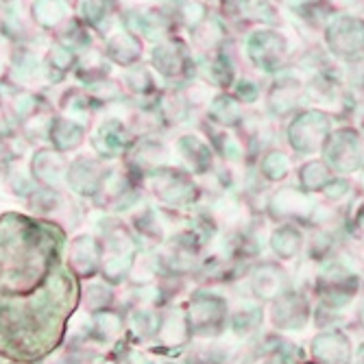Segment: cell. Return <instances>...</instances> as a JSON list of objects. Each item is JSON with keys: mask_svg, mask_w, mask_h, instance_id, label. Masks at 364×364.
Returning <instances> with one entry per match:
<instances>
[{"mask_svg": "<svg viewBox=\"0 0 364 364\" xmlns=\"http://www.w3.org/2000/svg\"><path fill=\"white\" fill-rule=\"evenodd\" d=\"M299 83H296L294 79H282L275 83V87L271 90V109L275 114H288L296 98H299Z\"/></svg>", "mask_w": 364, "mask_h": 364, "instance_id": "cell-9", "label": "cell"}, {"mask_svg": "<svg viewBox=\"0 0 364 364\" xmlns=\"http://www.w3.org/2000/svg\"><path fill=\"white\" fill-rule=\"evenodd\" d=\"M327 44L343 59L364 57V20L355 16H338L327 26Z\"/></svg>", "mask_w": 364, "mask_h": 364, "instance_id": "cell-2", "label": "cell"}, {"mask_svg": "<svg viewBox=\"0 0 364 364\" xmlns=\"http://www.w3.org/2000/svg\"><path fill=\"white\" fill-rule=\"evenodd\" d=\"M321 0H288V5L294 7V9H299V11H308L310 7L318 5Z\"/></svg>", "mask_w": 364, "mask_h": 364, "instance_id": "cell-17", "label": "cell"}, {"mask_svg": "<svg viewBox=\"0 0 364 364\" xmlns=\"http://www.w3.org/2000/svg\"><path fill=\"white\" fill-rule=\"evenodd\" d=\"M312 358L318 364H347L351 360L349 338L338 329L318 334L312 341Z\"/></svg>", "mask_w": 364, "mask_h": 364, "instance_id": "cell-5", "label": "cell"}, {"mask_svg": "<svg viewBox=\"0 0 364 364\" xmlns=\"http://www.w3.org/2000/svg\"><path fill=\"white\" fill-rule=\"evenodd\" d=\"M238 94L245 98V101H255V96H257V87L253 85V83H249V81H242L240 83V87H238Z\"/></svg>", "mask_w": 364, "mask_h": 364, "instance_id": "cell-16", "label": "cell"}, {"mask_svg": "<svg viewBox=\"0 0 364 364\" xmlns=\"http://www.w3.org/2000/svg\"><path fill=\"white\" fill-rule=\"evenodd\" d=\"M223 301L220 299H196L194 301V310H192V318L201 325V327H210V323H223Z\"/></svg>", "mask_w": 364, "mask_h": 364, "instance_id": "cell-11", "label": "cell"}, {"mask_svg": "<svg viewBox=\"0 0 364 364\" xmlns=\"http://www.w3.org/2000/svg\"><path fill=\"white\" fill-rule=\"evenodd\" d=\"M286 55V40L275 31H259L253 33L249 40V57L262 70L273 73L279 70V65Z\"/></svg>", "mask_w": 364, "mask_h": 364, "instance_id": "cell-4", "label": "cell"}, {"mask_svg": "<svg viewBox=\"0 0 364 364\" xmlns=\"http://www.w3.org/2000/svg\"><path fill=\"white\" fill-rule=\"evenodd\" d=\"M286 273L277 267V264H264L262 269L253 275V292L259 299H275L286 292Z\"/></svg>", "mask_w": 364, "mask_h": 364, "instance_id": "cell-7", "label": "cell"}, {"mask_svg": "<svg viewBox=\"0 0 364 364\" xmlns=\"http://www.w3.org/2000/svg\"><path fill=\"white\" fill-rule=\"evenodd\" d=\"M301 188L304 190H321L325 188L329 181H332V177H329V168L327 164L323 161H310L306 164V166L301 168Z\"/></svg>", "mask_w": 364, "mask_h": 364, "instance_id": "cell-12", "label": "cell"}, {"mask_svg": "<svg viewBox=\"0 0 364 364\" xmlns=\"http://www.w3.org/2000/svg\"><path fill=\"white\" fill-rule=\"evenodd\" d=\"M273 208L282 216H304L312 205L308 201V196L304 192H296L294 188H286L275 194L273 198Z\"/></svg>", "mask_w": 364, "mask_h": 364, "instance_id": "cell-8", "label": "cell"}, {"mask_svg": "<svg viewBox=\"0 0 364 364\" xmlns=\"http://www.w3.org/2000/svg\"><path fill=\"white\" fill-rule=\"evenodd\" d=\"M310 318L308 301L296 292H284L273 312V321L282 329H304Z\"/></svg>", "mask_w": 364, "mask_h": 364, "instance_id": "cell-6", "label": "cell"}, {"mask_svg": "<svg viewBox=\"0 0 364 364\" xmlns=\"http://www.w3.org/2000/svg\"><path fill=\"white\" fill-rule=\"evenodd\" d=\"M325 161L327 168L336 173H355L362 164L360 138L351 129H341L325 142Z\"/></svg>", "mask_w": 364, "mask_h": 364, "instance_id": "cell-3", "label": "cell"}, {"mask_svg": "<svg viewBox=\"0 0 364 364\" xmlns=\"http://www.w3.org/2000/svg\"><path fill=\"white\" fill-rule=\"evenodd\" d=\"M212 114L220 122H229V124L238 122V118H240V109H238V105L234 101H231V98H218L214 109H212Z\"/></svg>", "mask_w": 364, "mask_h": 364, "instance_id": "cell-14", "label": "cell"}, {"mask_svg": "<svg viewBox=\"0 0 364 364\" xmlns=\"http://www.w3.org/2000/svg\"><path fill=\"white\" fill-rule=\"evenodd\" d=\"M329 129H332L329 116L318 109H310L292 120V124L288 127V140L296 153L310 155L327 142Z\"/></svg>", "mask_w": 364, "mask_h": 364, "instance_id": "cell-1", "label": "cell"}, {"mask_svg": "<svg viewBox=\"0 0 364 364\" xmlns=\"http://www.w3.org/2000/svg\"><path fill=\"white\" fill-rule=\"evenodd\" d=\"M288 168H290V161L284 153H269L262 161V173L267 179L271 181H279L288 175Z\"/></svg>", "mask_w": 364, "mask_h": 364, "instance_id": "cell-13", "label": "cell"}, {"mask_svg": "<svg viewBox=\"0 0 364 364\" xmlns=\"http://www.w3.org/2000/svg\"><path fill=\"white\" fill-rule=\"evenodd\" d=\"M347 192H349V183L345 179H334V181H329L325 186V194L329 198H334V201H336V198H343Z\"/></svg>", "mask_w": 364, "mask_h": 364, "instance_id": "cell-15", "label": "cell"}, {"mask_svg": "<svg viewBox=\"0 0 364 364\" xmlns=\"http://www.w3.org/2000/svg\"><path fill=\"white\" fill-rule=\"evenodd\" d=\"M271 245L282 259H292L301 249V234L292 225H284L273 234Z\"/></svg>", "mask_w": 364, "mask_h": 364, "instance_id": "cell-10", "label": "cell"}, {"mask_svg": "<svg viewBox=\"0 0 364 364\" xmlns=\"http://www.w3.org/2000/svg\"><path fill=\"white\" fill-rule=\"evenodd\" d=\"M358 223H360V225L364 227V205H362V210L358 212Z\"/></svg>", "mask_w": 364, "mask_h": 364, "instance_id": "cell-18", "label": "cell"}, {"mask_svg": "<svg viewBox=\"0 0 364 364\" xmlns=\"http://www.w3.org/2000/svg\"><path fill=\"white\" fill-rule=\"evenodd\" d=\"M362 325H364V308H362Z\"/></svg>", "mask_w": 364, "mask_h": 364, "instance_id": "cell-19", "label": "cell"}]
</instances>
